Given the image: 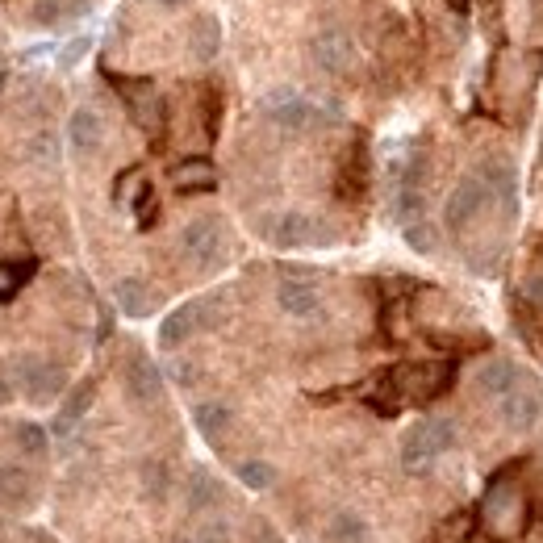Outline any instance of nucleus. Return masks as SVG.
Returning <instances> with one entry per match:
<instances>
[{
  "instance_id": "obj_1",
  "label": "nucleus",
  "mask_w": 543,
  "mask_h": 543,
  "mask_svg": "<svg viewBox=\"0 0 543 543\" xmlns=\"http://www.w3.org/2000/svg\"><path fill=\"white\" fill-rule=\"evenodd\" d=\"M481 523L489 527V535H498V539L523 535V527H527V498H523V485L514 481V464H506L498 477L489 481L485 502H481Z\"/></svg>"
},
{
  "instance_id": "obj_2",
  "label": "nucleus",
  "mask_w": 543,
  "mask_h": 543,
  "mask_svg": "<svg viewBox=\"0 0 543 543\" xmlns=\"http://www.w3.org/2000/svg\"><path fill=\"white\" fill-rule=\"evenodd\" d=\"M456 447V422L452 418H422L401 439V464L406 472H427L443 452Z\"/></svg>"
},
{
  "instance_id": "obj_3",
  "label": "nucleus",
  "mask_w": 543,
  "mask_h": 543,
  "mask_svg": "<svg viewBox=\"0 0 543 543\" xmlns=\"http://www.w3.org/2000/svg\"><path fill=\"white\" fill-rule=\"evenodd\" d=\"M259 113H264L276 130H289V134L322 126V117H326L310 97H301L297 88H272V92H264V97H259Z\"/></svg>"
},
{
  "instance_id": "obj_4",
  "label": "nucleus",
  "mask_w": 543,
  "mask_h": 543,
  "mask_svg": "<svg viewBox=\"0 0 543 543\" xmlns=\"http://www.w3.org/2000/svg\"><path fill=\"white\" fill-rule=\"evenodd\" d=\"M13 381L17 389L26 393L34 406H46L67 389V372L55 360H42V356H17L13 360Z\"/></svg>"
},
{
  "instance_id": "obj_5",
  "label": "nucleus",
  "mask_w": 543,
  "mask_h": 543,
  "mask_svg": "<svg viewBox=\"0 0 543 543\" xmlns=\"http://www.w3.org/2000/svg\"><path fill=\"white\" fill-rule=\"evenodd\" d=\"M389 376H393L401 401H435V397L447 393L456 368L439 360V364H406V368H397V372H389Z\"/></svg>"
},
{
  "instance_id": "obj_6",
  "label": "nucleus",
  "mask_w": 543,
  "mask_h": 543,
  "mask_svg": "<svg viewBox=\"0 0 543 543\" xmlns=\"http://www.w3.org/2000/svg\"><path fill=\"white\" fill-rule=\"evenodd\" d=\"M180 251L193 259L197 268H214L222 251H226V239H222V226L218 218H193L184 230H180Z\"/></svg>"
},
{
  "instance_id": "obj_7",
  "label": "nucleus",
  "mask_w": 543,
  "mask_h": 543,
  "mask_svg": "<svg viewBox=\"0 0 543 543\" xmlns=\"http://www.w3.org/2000/svg\"><path fill=\"white\" fill-rule=\"evenodd\" d=\"M485 201H489V188H485L481 172H468V176L452 188V193H447V205H443L447 230H464V226L485 209Z\"/></svg>"
},
{
  "instance_id": "obj_8",
  "label": "nucleus",
  "mask_w": 543,
  "mask_h": 543,
  "mask_svg": "<svg viewBox=\"0 0 543 543\" xmlns=\"http://www.w3.org/2000/svg\"><path fill=\"white\" fill-rule=\"evenodd\" d=\"M117 92H122V101H126L138 130H147V134L163 130V97L155 92L151 80H117Z\"/></svg>"
},
{
  "instance_id": "obj_9",
  "label": "nucleus",
  "mask_w": 543,
  "mask_h": 543,
  "mask_svg": "<svg viewBox=\"0 0 543 543\" xmlns=\"http://www.w3.org/2000/svg\"><path fill=\"white\" fill-rule=\"evenodd\" d=\"M310 55L326 76H347L351 63H356V42H351L343 30H322L310 42Z\"/></svg>"
},
{
  "instance_id": "obj_10",
  "label": "nucleus",
  "mask_w": 543,
  "mask_h": 543,
  "mask_svg": "<svg viewBox=\"0 0 543 543\" xmlns=\"http://www.w3.org/2000/svg\"><path fill=\"white\" fill-rule=\"evenodd\" d=\"M201 326H209V297H197V301H184L180 310H172L159 326V343L163 347H180L184 339H193Z\"/></svg>"
},
{
  "instance_id": "obj_11",
  "label": "nucleus",
  "mask_w": 543,
  "mask_h": 543,
  "mask_svg": "<svg viewBox=\"0 0 543 543\" xmlns=\"http://www.w3.org/2000/svg\"><path fill=\"white\" fill-rule=\"evenodd\" d=\"M498 414H502V422H506L510 431H531L535 422H539V414H543V393H539L535 385L518 381V385L498 401Z\"/></svg>"
},
{
  "instance_id": "obj_12",
  "label": "nucleus",
  "mask_w": 543,
  "mask_h": 543,
  "mask_svg": "<svg viewBox=\"0 0 543 543\" xmlns=\"http://www.w3.org/2000/svg\"><path fill=\"white\" fill-rule=\"evenodd\" d=\"M126 393L134 406H155L163 397V372L155 368L151 356H130L126 364Z\"/></svg>"
},
{
  "instance_id": "obj_13",
  "label": "nucleus",
  "mask_w": 543,
  "mask_h": 543,
  "mask_svg": "<svg viewBox=\"0 0 543 543\" xmlns=\"http://www.w3.org/2000/svg\"><path fill=\"white\" fill-rule=\"evenodd\" d=\"M276 301H280V310H285L289 318H314L322 310V297L314 289V280H305V276H285V280H280Z\"/></svg>"
},
{
  "instance_id": "obj_14",
  "label": "nucleus",
  "mask_w": 543,
  "mask_h": 543,
  "mask_svg": "<svg viewBox=\"0 0 543 543\" xmlns=\"http://www.w3.org/2000/svg\"><path fill=\"white\" fill-rule=\"evenodd\" d=\"M268 239L280 247V251H293V247H310L318 243V222L310 214H297V209H289V214H280L268 230Z\"/></svg>"
},
{
  "instance_id": "obj_15",
  "label": "nucleus",
  "mask_w": 543,
  "mask_h": 543,
  "mask_svg": "<svg viewBox=\"0 0 543 543\" xmlns=\"http://www.w3.org/2000/svg\"><path fill=\"white\" fill-rule=\"evenodd\" d=\"M67 143H72L76 155H97L105 143V122L97 109H76L67 117Z\"/></svg>"
},
{
  "instance_id": "obj_16",
  "label": "nucleus",
  "mask_w": 543,
  "mask_h": 543,
  "mask_svg": "<svg viewBox=\"0 0 543 543\" xmlns=\"http://www.w3.org/2000/svg\"><path fill=\"white\" fill-rule=\"evenodd\" d=\"M481 180L489 188V197H498L502 209H506V218H514V209H518V176L506 159H485L481 163Z\"/></svg>"
},
{
  "instance_id": "obj_17",
  "label": "nucleus",
  "mask_w": 543,
  "mask_h": 543,
  "mask_svg": "<svg viewBox=\"0 0 543 543\" xmlns=\"http://www.w3.org/2000/svg\"><path fill=\"white\" fill-rule=\"evenodd\" d=\"M176 193H214L218 188V168L209 159H184L172 168Z\"/></svg>"
},
{
  "instance_id": "obj_18",
  "label": "nucleus",
  "mask_w": 543,
  "mask_h": 543,
  "mask_svg": "<svg viewBox=\"0 0 543 543\" xmlns=\"http://www.w3.org/2000/svg\"><path fill=\"white\" fill-rule=\"evenodd\" d=\"M222 51V21L214 13H201L193 26H188V55L197 63H209Z\"/></svg>"
},
{
  "instance_id": "obj_19",
  "label": "nucleus",
  "mask_w": 543,
  "mask_h": 543,
  "mask_svg": "<svg viewBox=\"0 0 543 543\" xmlns=\"http://www.w3.org/2000/svg\"><path fill=\"white\" fill-rule=\"evenodd\" d=\"M214 502H222V485H218V477L209 468H188V481H184V506L193 510V514H201V510H209Z\"/></svg>"
},
{
  "instance_id": "obj_20",
  "label": "nucleus",
  "mask_w": 543,
  "mask_h": 543,
  "mask_svg": "<svg viewBox=\"0 0 543 543\" xmlns=\"http://www.w3.org/2000/svg\"><path fill=\"white\" fill-rule=\"evenodd\" d=\"M113 297H117V305H122V314H130V318H147L155 310V293H151L147 280H138V276L117 280Z\"/></svg>"
},
{
  "instance_id": "obj_21",
  "label": "nucleus",
  "mask_w": 543,
  "mask_h": 543,
  "mask_svg": "<svg viewBox=\"0 0 543 543\" xmlns=\"http://www.w3.org/2000/svg\"><path fill=\"white\" fill-rule=\"evenodd\" d=\"M34 498V477L21 464H0V506H26Z\"/></svg>"
},
{
  "instance_id": "obj_22",
  "label": "nucleus",
  "mask_w": 543,
  "mask_h": 543,
  "mask_svg": "<svg viewBox=\"0 0 543 543\" xmlns=\"http://www.w3.org/2000/svg\"><path fill=\"white\" fill-rule=\"evenodd\" d=\"M514 385H518V368H514L510 360H489V364L477 372V389H481L485 397H493V401H502Z\"/></svg>"
},
{
  "instance_id": "obj_23",
  "label": "nucleus",
  "mask_w": 543,
  "mask_h": 543,
  "mask_svg": "<svg viewBox=\"0 0 543 543\" xmlns=\"http://www.w3.org/2000/svg\"><path fill=\"white\" fill-rule=\"evenodd\" d=\"M92 397H97V385H92V381H84V385H76V389H72V397H67V401H63V410L55 414V435H72V431H76V422L88 414Z\"/></svg>"
},
{
  "instance_id": "obj_24",
  "label": "nucleus",
  "mask_w": 543,
  "mask_h": 543,
  "mask_svg": "<svg viewBox=\"0 0 543 543\" xmlns=\"http://www.w3.org/2000/svg\"><path fill=\"white\" fill-rule=\"evenodd\" d=\"M193 422H197V431L205 439H218L230 431V422H234V410L226 406V401H201V406L193 410Z\"/></svg>"
},
{
  "instance_id": "obj_25",
  "label": "nucleus",
  "mask_w": 543,
  "mask_h": 543,
  "mask_svg": "<svg viewBox=\"0 0 543 543\" xmlns=\"http://www.w3.org/2000/svg\"><path fill=\"white\" fill-rule=\"evenodd\" d=\"M88 9V0H38L30 21L34 26H63V21H72Z\"/></svg>"
},
{
  "instance_id": "obj_26",
  "label": "nucleus",
  "mask_w": 543,
  "mask_h": 543,
  "mask_svg": "<svg viewBox=\"0 0 543 543\" xmlns=\"http://www.w3.org/2000/svg\"><path fill=\"white\" fill-rule=\"evenodd\" d=\"M326 535H330V543H368V523L356 510H339L335 518H330Z\"/></svg>"
},
{
  "instance_id": "obj_27",
  "label": "nucleus",
  "mask_w": 543,
  "mask_h": 543,
  "mask_svg": "<svg viewBox=\"0 0 543 543\" xmlns=\"http://www.w3.org/2000/svg\"><path fill=\"white\" fill-rule=\"evenodd\" d=\"M13 443L21 447V456H30V460H42L51 452V435H46V427H38V422H17Z\"/></svg>"
},
{
  "instance_id": "obj_28",
  "label": "nucleus",
  "mask_w": 543,
  "mask_h": 543,
  "mask_svg": "<svg viewBox=\"0 0 543 543\" xmlns=\"http://www.w3.org/2000/svg\"><path fill=\"white\" fill-rule=\"evenodd\" d=\"M30 276H34V264H30V259H26V264H5V259H0V305L13 301L17 289L26 285Z\"/></svg>"
},
{
  "instance_id": "obj_29",
  "label": "nucleus",
  "mask_w": 543,
  "mask_h": 543,
  "mask_svg": "<svg viewBox=\"0 0 543 543\" xmlns=\"http://www.w3.org/2000/svg\"><path fill=\"white\" fill-rule=\"evenodd\" d=\"M168 489H172V472H168V464L147 460V464H143V493H147L151 502H163V498H168Z\"/></svg>"
},
{
  "instance_id": "obj_30",
  "label": "nucleus",
  "mask_w": 543,
  "mask_h": 543,
  "mask_svg": "<svg viewBox=\"0 0 543 543\" xmlns=\"http://www.w3.org/2000/svg\"><path fill=\"white\" fill-rule=\"evenodd\" d=\"M239 481H243L247 489H255V493H264V489L276 485V468H272L268 460H243V464H239Z\"/></svg>"
},
{
  "instance_id": "obj_31",
  "label": "nucleus",
  "mask_w": 543,
  "mask_h": 543,
  "mask_svg": "<svg viewBox=\"0 0 543 543\" xmlns=\"http://www.w3.org/2000/svg\"><path fill=\"white\" fill-rule=\"evenodd\" d=\"M143 188H147V180H143V168H126L122 176H117V184H113V201L130 209V205L138 201V193H143Z\"/></svg>"
},
{
  "instance_id": "obj_32",
  "label": "nucleus",
  "mask_w": 543,
  "mask_h": 543,
  "mask_svg": "<svg viewBox=\"0 0 543 543\" xmlns=\"http://www.w3.org/2000/svg\"><path fill=\"white\" fill-rule=\"evenodd\" d=\"M134 218H138V230L155 226V218H159V201H155V188H151V184L143 188V193H138V201H134Z\"/></svg>"
},
{
  "instance_id": "obj_33",
  "label": "nucleus",
  "mask_w": 543,
  "mask_h": 543,
  "mask_svg": "<svg viewBox=\"0 0 543 543\" xmlns=\"http://www.w3.org/2000/svg\"><path fill=\"white\" fill-rule=\"evenodd\" d=\"M406 243L414 247V251H435V234H431V226H427V218H418V222H410L406 226Z\"/></svg>"
},
{
  "instance_id": "obj_34",
  "label": "nucleus",
  "mask_w": 543,
  "mask_h": 543,
  "mask_svg": "<svg viewBox=\"0 0 543 543\" xmlns=\"http://www.w3.org/2000/svg\"><path fill=\"white\" fill-rule=\"evenodd\" d=\"M468 527H472V514H452L447 523L439 527V543H460L464 535H468Z\"/></svg>"
},
{
  "instance_id": "obj_35",
  "label": "nucleus",
  "mask_w": 543,
  "mask_h": 543,
  "mask_svg": "<svg viewBox=\"0 0 543 543\" xmlns=\"http://www.w3.org/2000/svg\"><path fill=\"white\" fill-rule=\"evenodd\" d=\"M30 151H34V159H38V163H55V159H59L55 138H51V134H38L34 143H30Z\"/></svg>"
},
{
  "instance_id": "obj_36",
  "label": "nucleus",
  "mask_w": 543,
  "mask_h": 543,
  "mask_svg": "<svg viewBox=\"0 0 543 543\" xmlns=\"http://www.w3.org/2000/svg\"><path fill=\"white\" fill-rule=\"evenodd\" d=\"M197 543H230V527L226 523H205L197 531Z\"/></svg>"
},
{
  "instance_id": "obj_37",
  "label": "nucleus",
  "mask_w": 543,
  "mask_h": 543,
  "mask_svg": "<svg viewBox=\"0 0 543 543\" xmlns=\"http://www.w3.org/2000/svg\"><path fill=\"white\" fill-rule=\"evenodd\" d=\"M251 543H280V539H276V531L264 523V518H259V523H251Z\"/></svg>"
},
{
  "instance_id": "obj_38",
  "label": "nucleus",
  "mask_w": 543,
  "mask_h": 543,
  "mask_svg": "<svg viewBox=\"0 0 543 543\" xmlns=\"http://www.w3.org/2000/svg\"><path fill=\"white\" fill-rule=\"evenodd\" d=\"M523 297L535 301V305H543V276H531V280H527V285H523Z\"/></svg>"
},
{
  "instance_id": "obj_39",
  "label": "nucleus",
  "mask_w": 543,
  "mask_h": 543,
  "mask_svg": "<svg viewBox=\"0 0 543 543\" xmlns=\"http://www.w3.org/2000/svg\"><path fill=\"white\" fill-rule=\"evenodd\" d=\"M172 376L180 385H193L197 381V372H193V364H172Z\"/></svg>"
},
{
  "instance_id": "obj_40",
  "label": "nucleus",
  "mask_w": 543,
  "mask_h": 543,
  "mask_svg": "<svg viewBox=\"0 0 543 543\" xmlns=\"http://www.w3.org/2000/svg\"><path fill=\"white\" fill-rule=\"evenodd\" d=\"M84 51H88V42H84V38H80V42H72V46H67V55H63V67H72Z\"/></svg>"
},
{
  "instance_id": "obj_41",
  "label": "nucleus",
  "mask_w": 543,
  "mask_h": 543,
  "mask_svg": "<svg viewBox=\"0 0 543 543\" xmlns=\"http://www.w3.org/2000/svg\"><path fill=\"white\" fill-rule=\"evenodd\" d=\"M9 401H13V385L0 376V406H9Z\"/></svg>"
},
{
  "instance_id": "obj_42",
  "label": "nucleus",
  "mask_w": 543,
  "mask_h": 543,
  "mask_svg": "<svg viewBox=\"0 0 543 543\" xmlns=\"http://www.w3.org/2000/svg\"><path fill=\"white\" fill-rule=\"evenodd\" d=\"M155 5H163V9H180V5H188V0H155Z\"/></svg>"
},
{
  "instance_id": "obj_43",
  "label": "nucleus",
  "mask_w": 543,
  "mask_h": 543,
  "mask_svg": "<svg viewBox=\"0 0 543 543\" xmlns=\"http://www.w3.org/2000/svg\"><path fill=\"white\" fill-rule=\"evenodd\" d=\"M34 543H55V539L46 535V531H34Z\"/></svg>"
}]
</instances>
